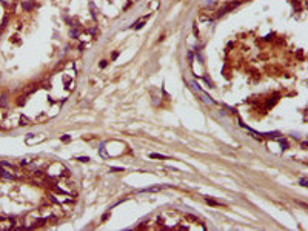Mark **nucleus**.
Returning <instances> with one entry per match:
<instances>
[{
    "instance_id": "obj_1",
    "label": "nucleus",
    "mask_w": 308,
    "mask_h": 231,
    "mask_svg": "<svg viewBox=\"0 0 308 231\" xmlns=\"http://www.w3.org/2000/svg\"><path fill=\"white\" fill-rule=\"evenodd\" d=\"M190 85H191V88L194 89V91H196V93L199 94L200 97H202V100H203L205 103H208V105H214V100H213V99L209 97V96H208V94H207V93H203V91H202V89L199 88V85H197L196 82H191Z\"/></svg>"
},
{
    "instance_id": "obj_2",
    "label": "nucleus",
    "mask_w": 308,
    "mask_h": 231,
    "mask_svg": "<svg viewBox=\"0 0 308 231\" xmlns=\"http://www.w3.org/2000/svg\"><path fill=\"white\" fill-rule=\"evenodd\" d=\"M146 20H148V16H143V17H140V19H139L137 22H134V23L131 25V28H133V29H140V28L145 25V22H146Z\"/></svg>"
},
{
    "instance_id": "obj_3",
    "label": "nucleus",
    "mask_w": 308,
    "mask_h": 231,
    "mask_svg": "<svg viewBox=\"0 0 308 231\" xmlns=\"http://www.w3.org/2000/svg\"><path fill=\"white\" fill-rule=\"evenodd\" d=\"M31 136H32V134H29V136H28V139H26V143H28V145H32V143H37V142H42V140H45V137H43V136H40V137H34V139H32Z\"/></svg>"
},
{
    "instance_id": "obj_4",
    "label": "nucleus",
    "mask_w": 308,
    "mask_h": 231,
    "mask_svg": "<svg viewBox=\"0 0 308 231\" xmlns=\"http://www.w3.org/2000/svg\"><path fill=\"white\" fill-rule=\"evenodd\" d=\"M185 220H190L191 223H199V219L193 214H185Z\"/></svg>"
},
{
    "instance_id": "obj_5",
    "label": "nucleus",
    "mask_w": 308,
    "mask_h": 231,
    "mask_svg": "<svg viewBox=\"0 0 308 231\" xmlns=\"http://www.w3.org/2000/svg\"><path fill=\"white\" fill-rule=\"evenodd\" d=\"M34 6H36L34 2H23V9H26V11H31Z\"/></svg>"
},
{
    "instance_id": "obj_6",
    "label": "nucleus",
    "mask_w": 308,
    "mask_h": 231,
    "mask_svg": "<svg viewBox=\"0 0 308 231\" xmlns=\"http://www.w3.org/2000/svg\"><path fill=\"white\" fill-rule=\"evenodd\" d=\"M163 187H151V188H145V190H142V191H145V193H156V191H160Z\"/></svg>"
},
{
    "instance_id": "obj_7",
    "label": "nucleus",
    "mask_w": 308,
    "mask_h": 231,
    "mask_svg": "<svg viewBox=\"0 0 308 231\" xmlns=\"http://www.w3.org/2000/svg\"><path fill=\"white\" fill-rule=\"evenodd\" d=\"M20 125L22 126H26V125H31V122H29V119H28L26 115H20Z\"/></svg>"
},
{
    "instance_id": "obj_8",
    "label": "nucleus",
    "mask_w": 308,
    "mask_h": 231,
    "mask_svg": "<svg viewBox=\"0 0 308 231\" xmlns=\"http://www.w3.org/2000/svg\"><path fill=\"white\" fill-rule=\"evenodd\" d=\"M150 157H153V159H170L168 156H165V154H157V153L150 154Z\"/></svg>"
},
{
    "instance_id": "obj_9",
    "label": "nucleus",
    "mask_w": 308,
    "mask_h": 231,
    "mask_svg": "<svg viewBox=\"0 0 308 231\" xmlns=\"http://www.w3.org/2000/svg\"><path fill=\"white\" fill-rule=\"evenodd\" d=\"M205 202H207V204H208V205H213V206H219V205H220V204H219V202H216V200H213V199H209V197H207V199H205Z\"/></svg>"
},
{
    "instance_id": "obj_10",
    "label": "nucleus",
    "mask_w": 308,
    "mask_h": 231,
    "mask_svg": "<svg viewBox=\"0 0 308 231\" xmlns=\"http://www.w3.org/2000/svg\"><path fill=\"white\" fill-rule=\"evenodd\" d=\"M79 34H80V33H79L77 29H71V33H69V36L74 37V39H77V37H79Z\"/></svg>"
},
{
    "instance_id": "obj_11",
    "label": "nucleus",
    "mask_w": 308,
    "mask_h": 231,
    "mask_svg": "<svg viewBox=\"0 0 308 231\" xmlns=\"http://www.w3.org/2000/svg\"><path fill=\"white\" fill-rule=\"evenodd\" d=\"M29 163H31V160L28 159V157H26V159H23L22 162H20V165H23V167H25V165H29Z\"/></svg>"
},
{
    "instance_id": "obj_12",
    "label": "nucleus",
    "mask_w": 308,
    "mask_h": 231,
    "mask_svg": "<svg viewBox=\"0 0 308 231\" xmlns=\"http://www.w3.org/2000/svg\"><path fill=\"white\" fill-rule=\"evenodd\" d=\"M281 145H282V150H288V143L285 140H281Z\"/></svg>"
},
{
    "instance_id": "obj_13",
    "label": "nucleus",
    "mask_w": 308,
    "mask_h": 231,
    "mask_svg": "<svg viewBox=\"0 0 308 231\" xmlns=\"http://www.w3.org/2000/svg\"><path fill=\"white\" fill-rule=\"evenodd\" d=\"M307 183H308V180H307L305 177L300 179V185H302V187H307Z\"/></svg>"
},
{
    "instance_id": "obj_14",
    "label": "nucleus",
    "mask_w": 308,
    "mask_h": 231,
    "mask_svg": "<svg viewBox=\"0 0 308 231\" xmlns=\"http://www.w3.org/2000/svg\"><path fill=\"white\" fill-rule=\"evenodd\" d=\"M205 80H207V83H208V85H209V86H213V80H211V79H209V77H208V76H205Z\"/></svg>"
},
{
    "instance_id": "obj_15",
    "label": "nucleus",
    "mask_w": 308,
    "mask_h": 231,
    "mask_svg": "<svg viewBox=\"0 0 308 231\" xmlns=\"http://www.w3.org/2000/svg\"><path fill=\"white\" fill-rule=\"evenodd\" d=\"M106 65H108V62H106V60H102V62H100V68H105Z\"/></svg>"
},
{
    "instance_id": "obj_16",
    "label": "nucleus",
    "mask_w": 308,
    "mask_h": 231,
    "mask_svg": "<svg viewBox=\"0 0 308 231\" xmlns=\"http://www.w3.org/2000/svg\"><path fill=\"white\" fill-rule=\"evenodd\" d=\"M6 22H8V17H5V19H3V22H2V28H5V26H6Z\"/></svg>"
},
{
    "instance_id": "obj_17",
    "label": "nucleus",
    "mask_w": 308,
    "mask_h": 231,
    "mask_svg": "<svg viewBox=\"0 0 308 231\" xmlns=\"http://www.w3.org/2000/svg\"><path fill=\"white\" fill-rule=\"evenodd\" d=\"M77 160H80V162H88V160H90V157H79Z\"/></svg>"
},
{
    "instance_id": "obj_18",
    "label": "nucleus",
    "mask_w": 308,
    "mask_h": 231,
    "mask_svg": "<svg viewBox=\"0 0 308 231\" xmlns=\"http://www.w3.org/2000/svg\"><path fill=\"white\" fill-rule=\"evenodd\" d=\"M62 140H63V142H69V136H63Z\"/></svg>"
},
{
    "instance_id": "obj_19",
    "label": "nucleus",
    "mask_w": 308,
    "mask_h": 231,
    "mask_svg": "<svg viewBox=\"0 0 308 231\" xmlns=\"http://www.w3.org/2000/svg\"><path fill=\"white\" fill-rule=\"evenodd\" d=\"M117 56H119V53H113V56H111V59L114 60V59H117Z\"/></svg>"
},
{
    "instance_id": "obj_20",
    "label": "nucleus",
    "mask_w": 308,
    "mask_h": 231,
    "mask_svg": "<svg viewBox=\"0 0 308 231\" xmlns=\"http://www.w3.org/2000/svg\"><path fill=\"white\" fill-rule=\"evenodd\" d=\"M123 168H111V171H122Z\"/></svg>"
}]
</instances>
